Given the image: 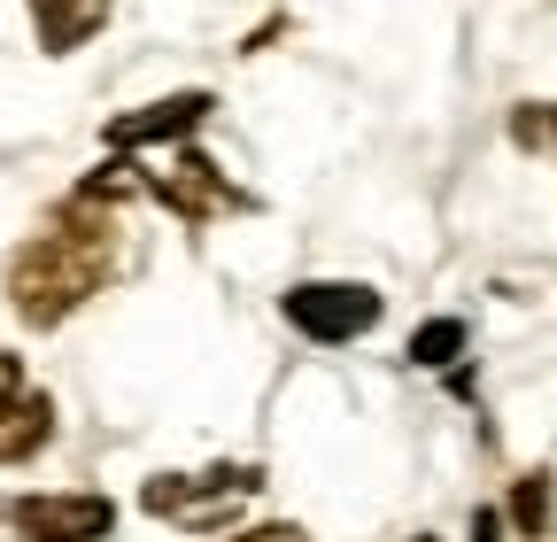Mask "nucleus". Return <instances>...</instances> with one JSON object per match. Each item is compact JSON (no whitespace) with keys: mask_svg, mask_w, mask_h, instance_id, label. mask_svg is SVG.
<instances>
[{"mask_svg":"<svg viewBox=\"0 0 557 542\" xmlns=\"http://www.w3.org/2000/svg\"><path fill=\"white\" fill-rule=\"evenodd\" d=\"M47 434H54V403L32 387L24 357L0 349V465L39 457V442H47Z\"/></svg>","mask_w":557,"mask_h":542,"instance_id":"423d86ee","label":"nucleus"},{"mask_svg":"<svg viewBox=\"0 0 557 542\" xmlns=\"http://www.w3.org/2000/svg\"><path fill=\"white\" fill-rule=\"evenodd\" d=\"M278 310H287V325L302 333V342H357V333L380 325V295L364 280H302L278 295Z\"/></svg>","mask_w":557,"mask_h":542,"instance_id":"7ed1b4c3","label":"nucleus"},{"mask_svg":"<svg viewBox=\"0 0 557 542\" xmlns=\"http://www.w3.org/2000/svg\"><path fill=\"white\" fill-rule=\"evenodd\" d=\"M148 194L163 201L178 225H209V218H225V210H248V194H240L218 163H209V156H194V148H186L171 171H156V178H148Z\"/></svg>","mask_w":557,"mask_h":542,"instance_id":"39448f33","label":"nucleus"},{"mask_svg":"<svg viewBox=\"0 0 557 542\" xmlns=\"http://www.w3.org/2000/svg\"><path fill=\"white\" fill-rule=\"evenodd\" d=\"M511 140L557 156V109H549V101H519V109H511Z\"/></svg>","mask_w":557,"mask_h":542,"instance_id":"9b49d317","label":"nucleus"},{"mask_svg":"<svg viewBox=\"0 0 557 542\" xmlns=\"http://www.w3.org/2000/svg\"><path fill=\"white\" fill-rule=\"evenodd\" d=\"M465 357V318H426L410 333V365H426V372H442V365H457Z\"/></svg>","mask_w":557,"mask_h":542,"instance_id":"1a4fd4ad","label":"nucleus"},{"mask_svg":"<svg viewBox=\"0 0 557 542\" xmlns=\"http://www.w3.org/2000/svg\"><path fill=\"white\" fill-rule=\"evenodd\" d=\"M504 534V512H472V542H496Z\"/></svg>","mask_w":557,"mask_h":542,"instance_id":"ddd939ff","label":"nucleus"},{"mask_svg":"<svg viewBox=\"0 0 557 542\" xmlns=\"http://www.w3.org/2000/svg\"><path fill=\"white\" fill-rule=\"evenodd\" d=\"M511 527L534 534V542L549 534V472H527V481L511 489Z\"/></svg>","mask_w":557,"mask_h":542,"instance_id":"9d476101","label":"nucleus"},{"mask_svg":"<svg viewBox=\"0 0 557 542\" xmlns=\"http://www.w3.org/2000/svg\"><path fill=\"white\" fill-rule=\"evenodd\" d=\"M209 109H218V101H209L201 86H194V94H163V101H148V109L116 116V124L101 132V140H109L116 156H132V148H156V140H186V132H201V124H209Z\"/></svg>","mask_w":557,"mask_h":542,"instance_id":"0eeeda50","label":"nucleus"},{"mask_svg":"<svg viewBox=\"0 0 557 542\" xmlns=\"http://www.w3.org/2000/svg\"><path fill=\"white\" fill-rule=\"evenodd\" d=\"M109 24V0H32V32L47 54H78Z\"/></svg>","mask_w":557,"mask_h":542,"instance_id":"6e6552de","label":"nucleus"},{"mask_svg":"<svg viewBox=\"0 0 557 542\" xmlns=\"http://www.w3.org/2000/svg\"><path fill=\"white\" fill-rule=\"evenodd\" d=\"M9 527L24 542H101L116 527V504L94 489H70V496H9Z\"/></svg>","mask_w":557,"mask_h":542,"instance_id":"20e7f679","label":"nucleus"},{"mask_svg":"<svg viewBox=\"0 0 557 542\" xmlns=\"http://www.w3.org/2000/svg\"><path fill=\"white\" fill-rule=\"evenodd\" d=\"M410 542H434V534H410Z\"/></svg>","mask_w":557,"mask_h":542,"instance_id":"4468645a","label":"nucleus"},{"mask_svg":"<svg viewBox=\"0 0 557 542\" xmlns=\"http://www.w3.org/2000/svg\"><path fill=\"white\" fill-rule=\"evenodd\" d=\"M263 489V465H209V472H156L148 489H139V504H148L156 519H178L194 534L225 527L233 504H248Z\"/></svg>","mask_w":557,"mask_h":542,"instance_id":"f03ea898","label":"nucleus"},{"mask_svg":"<svg viewBox=\"0 0 557 542\" xmlns=\"http://www.w3.org/2000/svg\"><path fill=\"white\" fill-rule=\"evenodd\" d=\"M116 271V218H109V194L78 186L70 201H54L47 225L9 256V310L24 325H62L78 303H94Z\"/></svg>","mask_w":557,"mask_h":542,"instance_id":"f257e3e1","label":"nucleus"},{"mask_svg":"<svg viewBox=\"0 0 557 542\" xmlns=\"http://www.w3.org/2000/svg\"><path fill=\"white\" fill-rule=\"evenodd\" d=\"M233 542H310L302 527H248V534H233Z\"/></svg>","mask_w":557,"mask_h":542,"instance_id":"f8f14e48","label":"nucleus"}]
</instances>
